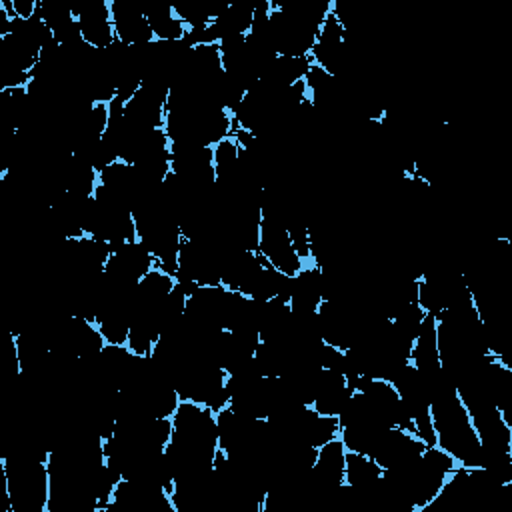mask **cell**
<instances>
[{
  "label": "cell",
  "mask_w": 512,
  "mask_h": 512,
  "mask_svg": "<svg viewBox=\"0 0 512 512\" xmlns=\"http://www.w3.org/2000/svg\"><path fill=\"white\" fill-rule=\"evenodd\" d=\"M258 254L270 266L288 276H296L306 266L296 254L286 226L272 216H262Z\"/></svg>",
  "instance_id": "6da1fadb"
},
{
  "label": "cell",
  "mask_w": 512,
  "mask_h": 512,
  "mask_svg": "<svg viewBox=\"0 0 512 512\" xmlns=\"http://www.w3.org/2000/svg\"><path fill=\"white\" fill-rule=\"evenodd\" d=\"M72 16L80 26L82 40L96 50H106L116 42L108 0H80L72 4Z\"/></svg>",
  "instance_id": "7a4b0ae2"
},
{
  "label": "cell",
  "mask_w": 512,
  "mask_h": 512,
  "mask_svg": "<svg viewBox=\"0 0 512 512\" xmlns=\"http://www.w3.org/2000/svg\"><path fill=\"white\" fill-rule=\"evenodd\" d=\"M152 268H156L154 256L140 240H134V242L122 244L110 254L104 266V272L114 280L138 284L140 278L148 274Z\"/></svg>",
  "instance_id": "3957f363"
},
{
  "label": "cell",
  "mask_w": 512,
  "mask_h": 512,
  "mask_svg": "<svg viewBox=\"0 0 512 512\" xmlns=\"http://www.w3.org/2000/svg\"><path fill=\"white\" fill-rule=\"evenodd\" d=\"M110 12H112L116 40L128 46H142L156 40L138 4L130 0H110Z\"/></svg>",
  "instance_id": "277c9868"
},
{
  "label": "cell",
  "mask_w": 512,
  "mask_h": 512,
  "mask_svg": "<svg viewBox=\"0 0 512 512\" xmlns=\"http://www.w3.org/2000/svg\"><path fill=\"white\" fill-rule=\"evenodd\" d=\"M322 302V270L316 264L304 266L294 278L290 310L300 314L316 312Z\"/></svg>",
  "instance_id": "5b68a950"
},
{
  "label": "cell",
  "mask_w": 512,
  "mask_h": 512,
  "mask_svg": "<svg viewBox=\"0 0 512 512\" xmlns=\"http://www.w3.org/2000/svg\"><path fill=\"white\" fill-rule=\"evenodd\" d=\"M156 40H164V42H174V40H182L186 34V26L184 22L174 14V8L170 4H148V6H140Z\"/></svg>",
  "instance_id": "8992f818"
},
{
  "label": "cell",
  "mask_w": 512,
  "mask_h": 512,
  "mask_svg": "<svg viewBox=\"0 0 512 512\" xmlns=\"http://www.w3.org/2000/svg\"><path fill=\"white\" fill-rule=\"evenodd\" d=\"M380 476H382V468L376 464L372 456L346 450L344 484H348L354 490H368L380 480Z\"/></svg>",
  "instance_id": "52a82bcc"
}]
</instances>
